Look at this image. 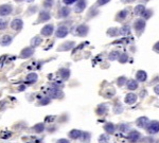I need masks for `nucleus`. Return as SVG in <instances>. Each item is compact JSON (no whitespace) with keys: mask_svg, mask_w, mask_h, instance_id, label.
<instances>
[{"mask_svg":"<svg viewBox=\"0 0 159 143\" xmlns=\"http://www.w3.org/2000/svg\"><path fill=\"white\" fill-rule=\"evenodd\" d=\"M48 97H49L50 99H62V97H64V93H63V91L59 88L52 87L50 88L49 91H48Z\"/></svg>","mask_w":159,"mask_h":143,"instance_id":"f257e3e1","label":"nucleus"},{"mask_svg":"<svg viewBox=\"0 0 159 143\" xmlns=\"http://www.w3.org/2000/svg\"><path fill=\"white\" fill-rule=\"evenodd\" d=\"M59 75L61 76L62 80L67 81L69 77H70V70H69V69H67V68H62V69H59Z\"/></svg>","mask_w":159,"mask_h":143,"instance_id":"4468645a","label":"nucleus"},{"mask_svg":"<svg viewBox=\"0 0 159 143\" xmlns=\"http://www.w3.org/2000/svg\"><path fill=\"white\" fill-rule=\"evenodd\" d=\"M107 35H108V36H112V37L118 36V35H119V30L116 29V28L109 29V30H107Z\"/></svg>","mask_w":159,"mask_h":143,"instance_id":"c756f323","label":"nucleus"},{"mask_svg":"<svg viewBox=\"0 0 159 143\" xmlns=\"http://www.w3.org/2000/svg\"><path fill=\"white\" fill-rule=\"evenodd\" d=\"M50 102H51V99L49 97H45L38 101V105H48Z\"/></svg>","mask_w":159,"mask_h":143,"instance_id":"7c9ffc66","label":"nucleus"},{"mask_svg":"<svg viewBox=\"0 0 159 143\" xmlns=\"http://www.w3.org/2000/svg\"><path fill=\"white\" fill-rule=\"evenodd\" d=\"M28 2H32V1H34V0H26Z\"/></svg>","mask_w":159,"mask_h":143,"instance_id":"3c124183","label":"nucleus"},{"mask_svg":"<svg viewBox=\"0 0 159 143\" xmlns=\"http://www.w3.org/2000/svg\"><path fill=\"white\" fill-rule=\"evenodd\" d=\"M17 1H21V0H17Z\"/></svg>","mask_w":159,"mask_h":143,"instance_id":"603ef678","label":"nucleus"},{"mask_svg":"<svg viewBox=\"0 0 159 143\" xmlns=\"http://www.w3.org/2000/svg\"><path fill=\"white\" fill-rule=\"evenodd\" d=\"M88 31H89V28L87 27V26L81 25L75 29L74 33H75V35H78V36H80V37H84L88 34Z\"/></svg>","mask_w":159,"mask_h":143,"instance_id":"20e7f679","label":"nucleus"},{"mask_svg":"<svg viewBox=\"0 0 159 143\" xmlns=\"http://www.w3.org/2000/svg\"><path fill=\"white\" fill-rule=\"evenodd\" d=\"M110 0H98V6H104V4H106V3H108V2H109Z\"/></svg>","mask_w":159,"mask_h":143,"instance_id":"79ce46f5","label":"nucleus"},{"mask_svg":"<svg viewBox=\"0 0 159 143\" xmlns=\"http://www.w3.org/2000/svg\"><path fill=\"white\" fill-rule=\"evenodd\" d=\"M119 130L120 132H122V133H125V132H127V130L129 129V126H128V124H121V125H119Z\"/></svg>","mask_w":159,"mask_h":143,"instance_id":"e433bc0d","label":"nucleus"},{"mask_svg":"<svg viewBox=\"0 0 159 143\" xmlns=\"http://www.w3.org/2000/svg\"><path fill=\"white\" fill-rule=\"evenodd\" d=\"M63 1H64L65 4H72V3H74L76 0H63Z\"/></svg>","mask_w":159,"mask_h":143,"instance_id":"a18cd8bd","label":"nucleus"},{"mask_svg":"<svg viewBox=\"0 0 159 143\" xmlns=\"http://www.w3.org/2000/svg\"><path fill=\"white\" fill-rule=\"evenodd\" d=\"M119 56H120L119 52H118V51H112V52H110V54H109V59H110V61H116V59L119 58Z\"/></svg>","mask_w":159,"mask_h":143,"instance_id":"473e14b6","label":"nucleus"},{"mask_svg":"<svg viewBox=\"0 0 159 143\" xmlns=\"http://www.w3.org/2000/svg\"><path fill=\"white\" fill-rule=\"evenodd\" d=\"M23 27V22L20 18H16L14 19L13 21L11 22V28L15 31H20Z\"/></svg>","mask_w":159,"mask_h":143,"instance_id":"1a4fd4ad","label":"nucleus"},{"mask_svg":"<svg viewBox=\"0 0 159 143\" xmlns=\"http://www.w3.org/2000/svg\"><path fill=\"white\" fill-rule=\"evenodd\" d=\"M34 54V49L32 47H28L25 48L22 51L20 52V57L21 58H29Z\"/></svg>","mask_w":159,"mask_h":143,"instance_id":"6e6552de","label":"nucleus"},{"mask_svg":"<svg viewBox=\"0 0 159 143\" xmlns=\"http://www.w3.org/2000/svg\"><path fill=\"white\" fill-rule=\"evenodd\" d=\"M86 8V0H79L75 4V12L78 13H81L83 12Z\"/></svg>","mask_w":159,"mask_h":143,"instance_id":"a211bd4d","label":"nucleus"},{"mask_svg":"<svg viewBox=\"0 0 159 143\" xmlns=\"http://www.w3.org/2000/svg\"><path fill=\"white\" fill-rule=\"evenodd\" d=\"M129 33H131V28H129L128 26H124V27H122L119 30V34L124 35V36H126V35H129Z\"/></svg>","mask_w":159,"mask_h":143,"instance_id":"cd10ccee","label":"nucleus"},{"mask_svg":"<svg viewBox=\"0 0 159 143\" xmlns=\"http://www.w3.org/2000/svg\"><path fill=\"white\" fill-rule=\"evenodd\" d=\"M126 87H127V89H129V90H136L137 88H138V83H137L135 80H129L126 82Z\"/></svg>","mask_w":159,"mask_h":143,"instance_id":"412c9836","label":"nucleus"},{"mask_svg":"<svg viewBox=\"0 0 159 143\" xmlns=\"http://www.w3.org/2000/svg\"><path fill=\"white\" fill-rule=\"evenodd\" d=\"M25 88H26V86H21V87L18 88V90H19V91H21V90H23Z\"/></svg>","mask_w":159,"mask_h":143,"instance_id":"09e8293b","label":"nucleus"},{"mask_svg":"<svg viewBox=\"0 0 159 143\" xmlns=\"http://www.w3.org/2000/svg\"><path fill=\"white\" fill-rule=\"evenodd\" d=\"M141 138V133L138 130H131V133L127 135V140L131 143H136Z\"/></svg>","mask_w":159,"mask_h":143,"instance_id":"7ed1b4c3","label":"nucleus"},{"mask_svg":"<svg viewBox=\"0 0 159 143\" xmlns=\"http://www.w3.org/2000/svg\"><path fill=\"white\" fill-rule=\"evenodd\" d=\"M106 113H107V107H106V105L105 104L99 105L97 108V113L99 116H103V114H105Z\"/></svg>","mask_w":159,"mask_h":143,"instance_id":"a878e982","label":"nucleus"},{"mask_svg":"<svg viewBox=\"0 0 159 143\" xmlns=\"http://www.w3.org/2000/svg\"><path fill=\"white\" fill-rule=\"evenodd\" d=\"M146 77H148V74H146L145 71H143V70L137 71V73H136L137 81H139V82H144V81H146Z\"/></svg>","mask_w":159,"mask_h":143,"instance_id":"6ab92c4d","label":"nucleus"},{"mask_svg":"<svg viewBox=\"0 0 159 143\" xmlns=\"http://www.w3.org/2000/svg\"><path fill=\"white\" fill-rule=\"evenodd\" d=\"M143 143H156V140L153 138H145L143 140Z\"/></svg>","mask_w":159,"mask_h":143,"instance_id":"a19ab883","label":"nucleus"},{"mask_svg":"<svg viewBox=\"0 0 159 143\" xmlns=\"http://www.w3.org/2000/svg\"><path fill=\"white\" fill-rule=\"evenodd\" d=\"M123 2H132V1H135V0H122Z\"/></svg>","mask_w":159,"mask_h":143,"instance_id":"8fccbe9b","label":"nucleus"},{"mask_svg":"<svg viewBox=\"0 0 159 143\" xmlns=\"http://www.w3.org/2000/svg\"><path fill=\"white\" fill-rule=\"evenodd\" d=\"M152 14H153V12L150 11V10H144V12L141 14V16H142V17H143V18L148 19V18H150V17H151Z\"/></svg>","mask_w":159,"mask_h":143,"instance_id":"f704fd0d","label":"nucleus"},{"mask_svg":"<svg viewBox=\"0 0 159 143\" xmlns=\"http://www.w3.org/2000/svg\"><path fill=\"white\" fill-rule=\"evenodd\" d=\"M145 28V21L143 19H138L134 22V29L138 34H141Z\"/></svg>","mask_w":159,"mask_h":143,"instance_id":"39448f33","label":"nucleus"},{"mask_svg":"<svg viewBox=\"0 0 159 143\" xmlns=\"http://www.w3.org/2000/svg\"><path fill=\"white\" fill-rule=\"evenodd\" d=\"M36 81H37V74H36V73H30V74H28L26 77V82L28 83V84H33Z\"/></svg>","mask_w":159,"mask_h":143,"instance_id":"4be33fe9","label":"nucleus"},{"mask_svg":"<svg viewBox=\"0 0 159 143\" xmlns=\"http://www.w3.org/2000/svg\"><path fill=\"white\" fill-rule=\"evenodd\" d=\"M126 82L127 81H126V77H125V76H121V77L118 78V85L119 86H123Z\"/></svg>","mask_w":159,"mask_h":143,"instance_id":"ea45409f","label":"nucleus"},{"mask_svg":"<svg viewBox=\"0 0 159 143\" xmlns=\"http://www.w3.org/2000/svg\"><path fill=\"white\" fill-rule=\"evenodd\" d=\"M74 47V42H66L63 45L59 47V51H67V50H70Z\"/></svg>","mask_w":159,"mask_h":143,"instance_id":"f3484780","label":"nucleus"},{"mask_svg":"<svg viewBox=\"0 0 159 143\" xmlns=\"http://www.w3.org/2000/svg\"><path fill=\"white\" fill-rule=\"evenodd\" d=\"M122 110H123V108H122V106L120 104H116L115 108H114V111L116 113H121Z\"/></svg>","mask_w":159,"mask_h":143,"instance_id":"58836bf2","label":"nucleus"},{"mask_svg":"<svg viewBox=\"0 0 159 143\" xmlns=\"http://www.w3.org/2000/svg\"><path fill=\"white\" fill-rule=\"evenodd\" d=\"M50 18H51V16H50V13L48 11H46V10H44V11L40 12L39 16H38L37 22H45V21L49 20Z\"/></svg>","mask_w":159,"mask_h":143,"instance_id":"ddd939ff","label":"nucleus"},{"mask_svg":"<svg viewBox=\"0 0 159 143\" xmlns=\"http://www.w3.org/2000/svg\"><path fill=\"white\" fill-rule=\"evenodd\" d=\"M149 123H150V120H149L146 117H140V118H138L136 121L137 126L140 128H146V126L149 125Z\"/></svg>","mask_w":159,"mask_h":143,"instance_id":"9b49d317","label":"nucleus"},{"mask_svg":"<svg viewBox=\"0 0 159 143\" xmlns=\"http://www.w3.org/2000/svg\"><path fill=\"white\" fill-rule=\"evenodd\" d=\"M154 91H155V93H156V94H158V95H159V85L155 86V88H154Z\"/></svg>","mask_w":159,"mask_h":143,"instance_id":"49530a36","label":"nucleus"},{"mask_svg":"<svg viewBox=\"0 0 159 143\" xmlns=\"http://www.w3.org/2000/svg\"><path fill=\"white\" fill-rule=\"evenodd\" d=\"M144 10H145V8H144L142 4H139V6H137L136 8H135V13H136L137 15H141L144 12Z\"/></svg>","mask_w":159,"mask_h":143,"instance_id":"2f4dec72","label":"nucleus"},{"mask_svg":"<svg viewBox=\"0 0 159 143\" xmlns=\"http://www.w3.org/2000/svg\"><path fill=\"white\" fill-rule=\"evenodd\" d=\"M108 141H109V135L108 133H102L99 137V142L100 143H107Z\"/></svg>","mask_w":159,"mask_h":143,"instance_id":"c85d7f7f","label":"nucleus"},{"mask_svg":"<svg viewBox=\"0 0 159 143\" xmlns=\"http://www.w3.org/2000/svg\"><path fill=\"white\" fill-rule=\"evenodd\" d=\"M82 135H83V132H82V130H80V129H72L68 133L69 138H70V139H72V140L81 139Z\"/></svg>","mask_w":159,"mask_h":143,"instance_id":"f8f14e48","label":"nucleus"},{"mask_svg":"<svg viewBox=\"0 0 159 143\" xmlns=\"http://www.w3.org/2000/svg\"><path fill=\"white\" fill-rule=\"evenodd\" d=\"M8 27V21L4 19H0V30H6Z\"/></svg>","mask_w":159,"mask_h":143,"instance_id":"4c0bfd02","label":"nucleus"},{"mask_svg":"<svg viewBox=\"0 0 159 143\" xmlns=\"http://www.w3.org/2000/svg\"><path fill=\"white\" fill-rule=\"evenodd\" d=\"M12 40H13V37L11 35H3V36L0 38V45L3 47H6L9 45H11Z\"/></svg>","mask_w":159,"mask_h":143,"instance_id":"2eb2a0df","label":"nucleus"},{"mask_svg":"<svg viewBox=\"0 0 159 143\" xmlns=\"http://www.w3.org/2000/svg\"><path fill=\"white\" fill-rule=\"evenodd\" d=\"M137 101V95L135 93H127L125 97V103L128 105H132L134 103H136Z\"/></svg>","mask_w":159,"mask_h":143,"instance_id":"dca6fc26","label":"nucleus"},{"mask_svg":"<svg viewBox=\"0 0 159 143\" xmlns=\"http://www.w3.org/2000/svg\"><path fill=\"white\" fill-rule=\"evenodd\" d=\"M118 61H119L121 64H124V63H126V62L128 61V56H127V54L122 53V54H120V56H119V58H118Z\"/></svg>","mask_w":159,"mask_h":143,"instance_id":"72a5a7b5","label":"nucleus"},{"mask_svg":"<svg viewBox=\"0 0 159 143\" xmlns=\"http://www.w3.org/2000/svg\"><path fill=\"white\" fill-rule=\"evenodd\" d=\"M70 14V9L69 8H62L61 10H59V17H62V18H66L67 16Z\"/></svg>","mask_w":159,"mask_h":143,"instance_id":"393cba45","label":"nucleus"},{"mask_svg":"<svg viewBox=\"0 0 159 143\" xmlns=\"http://www.w3.org/2000/svg\"><path fill=\"white\" fill-rule=\"evenodd\" d=\"M81 139L83 140L84 142H88L89 140H90V133H87V132H85V133L83 132V135H82Z\"/></svg>","mask_w":159,"mask_h":143,"instance_id":"c9c22d12","label":"nucleus"},{"mask_svg":"<svg viewBox=\"0 0 159 143\" xmlns=\"http://www.w3.org/2000/svg\"><path fill=\"white\" fill-rule=\"evenodd\" d=\"M53 31H54V28H53V26L52 25H47V26H45V27L42 29L40 33H42L43 36L49 37V36H51V35H52Z\"/></svg>","mask_w":159,"mask_h":143,"instance_id":"9d476101","label":"nucleus"},{"mask_svg":"<svg viewBox=\"0 0 159 143\" xmlns=\"http://www.w3.org/2000/svg\"><path fill=\"white\" fill-rule=\"evenodd\" d=\"M33 130H34L36 133H42L45 130V124L44 123L36 124V125H34V127H33Z\"/></svg>","mask_w":159,"mask_h":143,"instance_id":"bb28decb","label":"nucleus"},{"mask_svg":"<svg viewBox=\"0 0 159 143\" xmlns=\"http://www.w3.org/2000/svg\"><path fill=\"white\" fill-rule=\"evenodd\" d=\"M127 14H128V11H127V10H122L121 12H119V13H118L116 20H117V21H123L124 19L126 18Z\"/></svg>","mask_w":159,"mask_h":143,"instance_id":"b1692460","label":"nucleus"},{"mask_svg":"<svg viewBox=\"0 0 159 143\" xmlns=\"http://www.w3.org/2000/svg\"><path fill=\"white\" fill-rule=\"evenodd\" d=\"M146 95V90H142L141 92V97H145Z\"/></svg>","mask_w":159,"mask_h":143,"instance_id":"de8ad7c7","label":"nucleus"},{"mask_svg":"<svg viewBox=\"0 0 159 143\" xmlns=\"http://www.w3.org/2000/svg\"><path fill=\"white\" fill-rule=\"evenodd\" d=\"M146 132L150 135H155V133H159V122L158 121H152L149 123L146 126Z\"/></svg>","mask_w":159,"mask_h":143,"instance_id":"f03ea898","label":"nucleus"},{"mask_svg":"<svg viewBox=\"0 0 159 143\" xmlns=\"http://www.w3.org/2000/svg\"><path fill=\"white\" fill-rule=\"evenodd\" d=\"M153 49H154V51H155V52H157V53H159V42H156L155 46L153 47Z\"/></svg>","mask_w":159,"mask_h":143,"instance_id":"c03bdc74","label":"nucleus"},{"mask_svg":"<svg viewBox=\"0 0 159 143\" xmlns=\"http://www.w3.org/2000/svg\"><path fill=\"white\" fill-rule=\"evenodd\" d=\"M43 42V38L40 36H35L34 38L31 39V47L32 48H35V47H38L40 44Z\"/></svg>","mask_w":159,"mask_h":143,"instance_id":"5701e85b","label":"nucleus"},{"mask_svg":"<svg viewBox=\"0 0 159 143\" xmlns=\"http://www.w3.org/2000/svg\"><path fill=\"white\" fill-rule=\"evenodd\" d=\"M13 11L11 4H3V6H0V15L1 16H6L10 15Z\"/></svg>","mask_w":159,"mask_h":143,"instance_id":"0eeeda50","label":"nucleus"},{"mask_svg":"<svg viewBox=\"0 0 159 143\" xmlns=\"http://www.w3.org/2000/svg\"><path fill=\"white\" fill-rule=\"evenodd\" d=\"M104 130L106 132V133L108 135H112L116 132V126L112 123H106L104 125Z\"/></svg>","mask_w":159,"mask_h":143,"instance_id":"aec40b11","label":"nucleus"},{"mask_svg":"<svg viewBox=\"0 0 159 143\" xmlns=\"http://www.w3.org/2000/svg\"><path fill=\"white\" fill-rule=\"evenodd\" d=\"M69 30H68V27H66V26H59V28H57L56 32H55V35H56V37L59 38H64L67 36V34H68Z\"/></svg>","mask_w":159,"mask_h":143,"instance_id":"423d86ee","label":"nucleus"},{"mask_svg":"<svg viewBox=\"0 0 159 143\" xmlns=\"http://www.w3.org/2000/svg\"><path fill=\"white\" fill-rule=\"evenodd\" d=\"M56 143H70V141H69L68 139H64V138H62V139L57 140Z\"/></svg>","mask_w":159,"mask_h":143,"instance_id":"37998d69","label":"nucleus"}]
</instances>
